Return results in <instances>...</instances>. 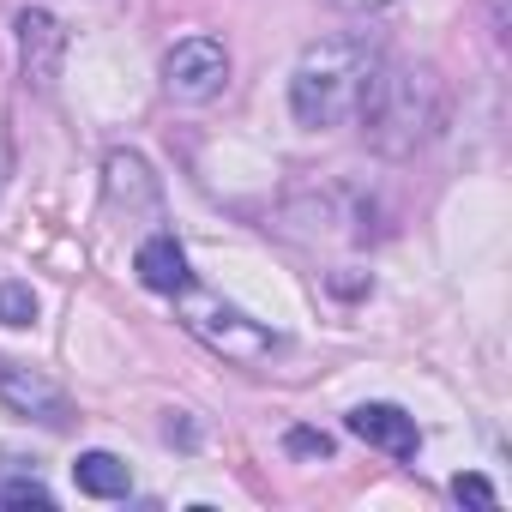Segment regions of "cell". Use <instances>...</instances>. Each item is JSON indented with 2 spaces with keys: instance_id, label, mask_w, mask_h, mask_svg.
Wrapping results in <instances>:
<instances>
[{
  "instance_id": "1",
  "label": "cell",
  "mask_w": 512,
  "mask_h": 512,
  "mask_svg": "<svg viewBox=\"0 0 512 512\" xmlns=\"http://www.w3.org/2000/svg\"><path fill=\"white\" fill-rule=\"evenodd\" d=\"M356 121H362L368 145L386 151V157L422 151L446 127V79H440V67H428V61H380Z\"/></svg>"
},
{
  "instance_id": "2",
  "label": "cell",
  "mask_w": 512,
  "mask_h": 512,
  "mask_svg": "<svg viewBox=\"0 0 512 512\" xmlns=\"http://www.w3.org/2000/svg\"><path fill=\"white\" fill-rule=\"evenodd\" d=\"M380 43L368 31H350V37H320L302 49L296 73H290V109L302 127L326 133V127H344L356 121L362 97H368V79L380 67Z\"/></svg>"
},
{
  "instance_id": "3",
  "label": "cell",
  "mask_w": 512,
  "mask_h": 512,
  "mask_svg": "<svg viewBox=\"0 0 512 512\" xmlns=\"http://www.w3.org/2000/svg\"><path fill=\"white\" fill-rule=\"evenodd\" d=\"M175 314H181V326H187L205 350H217L223 362H266V356H278V350H284V338H278L272 326L247 320L241 308H229L223 296L199 290L193 278L175 290Z\"/></svg>"
},
{
  "instance_id": "4",
  "label": "cell",
  "mask_w": 512,
  "mask_h": 512,
  "mask_svg": "<svg viewBox=\"0 0 512 512\" xmlns=\"http://www.w3.org/2000/svg\"><path fill=\"white\" fill-rule=\"evenodd\" d=\"M229 85V49L217 37H187L163 55V91L175 103H211Z\"/></svg>"
},
{
  "instance_id": "5",
  "label": "cell",
  "mask_w": 512,
  "mask_h": 512,
  "mask_svg": "<svg viewBox=\"0 0 512 512\" xmlns=\"http://www.w3.org/2000/svg\"><path fill=\"white\" fill-rule=\"evenodd\" d=\"M0 398H7V410H19L25 422H43V428H67L73 422V404L55 380H43L37 368L0 356Z\"/></svg>"
},
{
  "instance_id": "6",
  "label": "cell",
  "mask_w": 512,
  "mask_h": 512,
  "mask_svg": "<svg viewBox=\"0 0 512 512\" xmlns=\"http://www.w3.org/2000/svg\"><path fill=\"white\" fill-rule=\"evenodd\" d=\"M61 55H67V31L49 7H25L19 13V67L31 91H55L61 79Z\"/></svg>"
},
{
  "instance_id": "7",
  "label": "cell",
  "mask_w": 512,
  "mask_h": 512,
  "mask_svg": "<svg viewBox=\"0 0 512 512\" xmlns=\"http://www.w3.org/2000/svg\"><path fill=\"white\" fill-rule=\"evenodd\" d=\"M344 428H350L356 440H368L374 452L398 458V464H416V452H422V428H416V416L398 410V404H356V410L344 416Z\"/></svg>"
},
{
  "instance_id": "8",
  "label": "cell",
  "mask_w": 512,
  "mask_h": 512,
  "mask_svg": "<svg viewBox=\"0 0 512 512\" xmlns=\"http://www.w3.org/2000/svg\"><path fill=\"white\" fill-rule=\"evenodd\" d=\"M103 193H109V205L115 211H145V217H157V205H163V187H157V175H151V163L139 157V151H109V163H103Z\"/></svg>"
},
{
  "instance_id": "9",
  "label": "cell",
  "mask_w": 512,
  "mask_h": 512,
  "mask_svg": "<svg viewBox=\"0 0 512 512\" xmlns=\"http://www.w3.org/2000/svg\"><path fill=\"white\" fill-rule=\"evenodd\" d=\"M133 272H139V284H145V290L175 296V290L187 284V253H181V241H175V235H145V241H139Z\"/></svg>"
},
{
  "instance_id": "10",
  "label": "cell",
  "mask_w": 512,
  "mask_h": 512,
  "mask_svg": "<svg viewBox=\"0 0 512 512\" xmlns=\"http://www.w3.org/2000/svg\"><path fill=\"white\" fill-rule=\"evenodd\" d=\"M73 482H79V494H91V500H121V494L133 488V476H127V464H121L115 452H79Z\"/></svg>"
},
{
  "instance_id": "11",
  "label": "cell",
  "mask_w": 512,
  "mask_h": 512,
  "mask_svg": "<svg viewBox=\"0 0 512 512\" xmlns=\"http://www.w3.org/2000/svg\"><path fill=\"white\" fill-rule=\"evenodd\" d=\"M0 326H37V290L0 278Z\"/></svg>"
},
{
  "instance_id": "12",
  "label": "cell",
  "mask_w": 512,
  "mask_h": 512,
  "mask_svg": "<svg viewBox=\"0 0 512 512\" xmlns=\"http://www.w3.org/2000/svg\"><path fill=\"white\" fill-rule=\"evenodd\" d=\"M0 506H55V494L37 476H13V482H0Z\"/></svg>"
},
{
  "instance_id": "13",
  "label": "cell",
  "mask_w": 512,
  "mask_h": 512,
  "mask_svg": "<svg viewBox=\"0 0 512 512\" xmlns=\"http://www.w3.org/2000/svg\"><path fill=\"white\" fill-rule=\"evenodd\" d=\"M296 458H332V440L326 434H314V428H290V440H284Z\"/></svg>"
},
{
  "instance_id": "14",
  "label": "cell",
  "mask_w": 512,
  "mask_h": 512,
  "mask_svg": "<svg viewBox=\"0 0 512 512\" xmlns=\"http://www.w3.org/2000/svg\"><path fill=\"white\" fill-rule=\"evenodd\" d=\"M452 494L464 500V506H494V488H488V476H452Z\"/></svg>"
},
{
  "instance_id": "15",
  "label": "cell",
  "mask_w": 512,
  "mask_h": 512,
  "mask_svg": "<svg viewBox=\"0 0 512 512\" xmlns=\"http://www.w3.org/2000/svg\"><path fill=\"white\" fill-rule=\"evenodd\" d=\"M338 13H386V7H398V0H332Z\"/></svg>"
},
{
  "instance_id": "16",
  "label": "cell",
  "mask_w": 512,
  "mask_h": 512,
  "mask_svg": "<svg viewBox=\"0 0 512 512\" xmlns=\"http://www.w3.org/2000/svg\"><path fill=\"white\" fill-rule=\"evenodd\" d=\"M0 187H7V151H0Z\"/></svg>"
}]
</instances>
